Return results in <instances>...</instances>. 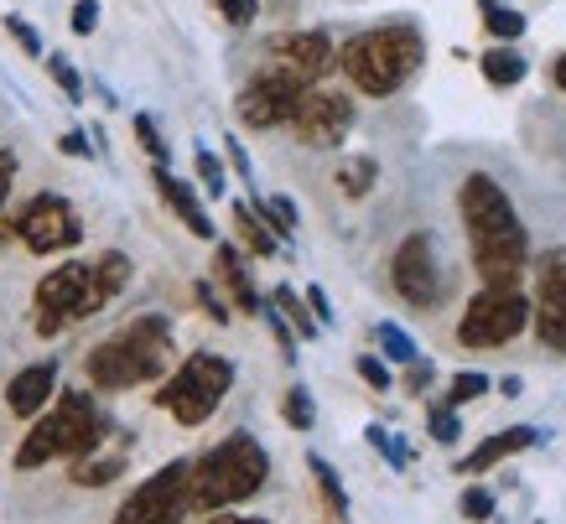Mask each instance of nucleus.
Returning a JSON list of instances; mask_svg holds the SVG:
<instances>
[{"instance_id":"nucleus-1","label":"nucleus","mask_w":566,"mask_h":524,"mask_svg":"<svg viewBox=\"0 0 566 524\" xmlns=\"http://www.w3.org/2000/svg\"><path fill=\"white\" fill-rule=\"evenodd\" d=\"M458 208H463L468 250H473L483 286L520 291V275L531 265V239H525L515 203L504 198V187L489 171H468L463 187H458Z\"/></svg>"},{"instance_id":"nucleus-2","label":"nucleus","mask_w":566,"mask_h":524,"mask_svg":"<svg viewBox=\"0 0 566 524\" xmlns=\"http://www.w3.org/2000/svg\"><path fill=\"white\" fill-rule=\"evenodd\" d=\"M130 254L120 250H104L94 260H69V265H52L32 291V327L36 338H57V333H69L73 322H88L94 312L115 302L125 286H130Z\"/></svg>"},{"instance_id":"nucleus-3","label":"nucleus","mask_w":566,"mask_h":524,"mask_svg":"<svg viewBox=\"0 0 566 524\" xmlns=\"http://www.w3.org/2000/svg\"><path fill=\"white\" fill-rule=\"evenodd\" d=\"M167 364H172V322L161 312H146V317L115 327L109 338H99L84 358V374L94 389H140L167 379Z\"/></svg>"},{"instance_id":"nucleus-4","label":"nucleus","mask_w":566,"mask_h":524,"mask_svg":"<svg viewBox=\"0 0 566 524\" xmlns=\"http://www.w3.org/2000/svg\"><path fill=\"white\" fill-rule=\"evenodd\" d=\"M427 63V36L411 21H390V27H369V32L348 36L338 48V69L348 73V84L369 94V99H390L411 84Z\"/></svg>"},{"instance_id":"nucleus-5","label":"nucleus","mask_w":566,"mask_h":524,"mask_svg":"<svg viewBox=\"0 0 566 524\" xmlns=\"http://www.w3.org/2000/svg\"><path fill=\"white\" fill-rule=\"evenodd\" d=\"M265 478H271V452L250 431H229L192 462L188 514H223L229 504H244L250 493L265 489Z\"/></svg>"},{"instance_id":"nucleus-6","label":"nucleus","mask_w":566,"mask_h":524,"mask_svg":"<svg viewBox=\"0 0 566 524\" xmlns=\"http://www.w3.org/2000/svg\"><path fill=\"white\" fill-rule=\"evenodd\" d=\"M99 441H104V416H99V406H94V395H88V389H57V400H52L32 421V431L21 437L17 468L32 473V468H48L57 457L78 462V457H88Z\"/></svg>"},{"instance_id":"nucleus-7","label":"nucleus","mask_w":566,"mask_h":524,"mask_svg":"<svg viewBox=\"0 0 566 524\" xmlns=\"http://www.w3.org/2000/svg\"><path fill=\"white\" fill-rule=\"evenodd\" d=\"M229 389H234V364H229L223 354L198 348V354H188L172 374H167V379H161L156 406L167 410L172 421H182V426H203L208 416L223 406V395H229Z\"/></svg>"},{"instance_id":"nucleus-8","label":"nucleus","mask_w":566,"mask_h":524,"mask_svg":"<svg viewBox=\"0 0 566 524\" xmlns=\"http://www.w3.org/2000/svg\"><path fill=\"white\" fill-rule=\"evenodd\" d=\"M535 317V302H525L520 291L483 286L458 317V343L463 348H504L510 338H520Z\"/></svg>"},{"instance_id":"nucleus-9","label":"nucleus","mask_w":566,"mask_h":524,"mask_svg":"<svg viewBox=\"0 0 566 524\" xmlns=\"http://www.w3.org/2000/svg\"><path fill=\"white\" fill-rule=\"evenodd\" d=\"M188 478H192V462H182V457L167 462V468H156V473L115 509L109 524H182V514H188Z\"/></svg>"},{"instance_id":"nucleus-10","label":"nucleus","mask_w":566,"mask_h":524,"mask_svg":"<svg viewBox=\"0 0 566 524\" xmlns=\"http://www.w3.org/2000/svg\"><path fill=\"white\" fill-rule=\"evenodd\" d=\"M302 99H307V84L296 73L265 69L240 88L234 109H240V125H250V130H275V125H292Z\"/></svg>"},{"instance_id":"nucleus-11","label":"nucleus","mask_w":566,"mask_h":524,"mask_svg":"<svg viewBox=\"0 0 566 524\" xmlns=\"http://www.w3.org/2000/svg\"><path fill=\"white\" fill-rule=\"evenodd\" d=\"M17 229L32 254H63L84 244V219H78V208L63 192H36L32 203L17 213Z\"/></svg>"},{"instance_id":"nucleus-12","label":"nucleus","mask_w":566,"mask_h":524,"mask_svg":"<svg viewBox=\"0 0 566 524\" xmlns=\"http://www.w3.org/2000/svg\"><path fill=\"white\" fill-rule=\"evenodd\" d=\"M390 281L400 291V302H411L416 312H437L447 296L442 265H437V244L431 234H406L400 250L390 254Z\"/></svg>"},{"instance_id":"nucleus-13","label":"nucleus","mask_w":566,"mask_h":524,"mask_svg":"<svg viewBox=\"0 0 566 524\" xmlns=\"http://www.w3.org/2000/svg\"><path fill=\"white\" fill-rule=\"evenodd\" d=\"M535 338L566 354V250H546L535 260Z\"/></svg>"},{"instance_id":"nucleus-14","label":"nucleus","mask_w":566,"mask_h":524,"mask_svg":"<svg viewBox=\"0 0 566 524\" xmlns=\"http://www.w3.org/2000/svg\"><path fill=\"white\" fill-rule=\"evenodd\" d=\"M292 130L302 146L327 151V146H338V140L354 130V99H348V94H333V88H307V99L296 109Z\"/></svg>"},{"instance_id":"nucleus-15","label":"nucleus","mask_w":566,"mask_h":524,"mask_svg":"<svg viewBox=\"0 0 566 524\" xmlns=\"http://www.w3.org/2000/svg\"><path fill=\"white\" fill-rule=\"evenodd\" d=\"M271 57H275V69L296 73L307 88L323 84L327 73L338 69V48H333V36L327 32H286V36H275Z\"/></svg>"},{"instance_id":"nucleus-16","label":"nucleus","mask_w":566,"mask_h":524,"mask_svg":"<svg viewBox=\"0 0 566 524\" xmlns=\"http://www.w3.org/2000/svg\"><path fill=\"white\" fill-rule=\"evenodd\" d=\"M541 441H546V431H541V426H510V431H494V437H483L479 447L458 462V473L479 478V473H489V468H499V462H510V457L541 447Z\"/></svg>"},{"instance_id":"nucleus-17","label":"nucleus","mask_w":566,"mask_h":524,"mask_svg":"<svg viewBox=\"0 0 566 524\" xmlns=\"http://www.w3.org/2000/svg\"><path fill=\"white\" fill-rule=\"evenodd\" d=\"M57 400V364H27V369L6 385V410L11 416H21V421H36L42 410Z\"/></svg>"},{"instance_id":"nucleus-18","label":"nucleus","mask_w":566,"mask_h":524,"mask_svg":"<svg viewBox=\"0 0 566 524\" xmlns=\"http://www.w3.org/2000/svg\"><path fill=\"white\" fill-rule=\"evenodd\" d=\"M151 182H156V192H161V203L172 208L177 219L188 223V234L192 239H213V219H208V208L198 203V192H192V182H182L172 167H156L151 171Z\"/></svg>"},{"instance_id":"nucleus-19","label":"nucleus","mask_w":566,"mask_h":524,"mask_svg":"<svg viewBox=\"0 0 566 524\" xmlns=\"http://www.w3.org/2000/svg\"><path fill=\"white\" fill-rule=\"evenodd\" d=\"M213 275H219V286L229 291V302L240 306V312H250V317H260V312H265V302H271V296H260V291H255L250 265H244V250L219 244V250H213Z\"/></svg>"},{"instance_id":"nucleus-20","label":"nucleus","mask_w":566,"mask_h":524,"mask_svg":"<svg viewBox=\"0 0 566 524\" xmlns=\"http://www.w3.org/2000/svg\"><path fill=\"white\" fill-rule=\"evenodd\" d=\"M479 69H483V78H489L494 88H515L520 78L531 73V63L515 52V42H494V48L479 57Z\"/></svg>"},{"instance_id":"nucleus-21","label":"nucleus","mask_w":566,"mask_h":524,"mask_svg":"<svg viewBox=\"0 0 566 524\" xmlns=\"http://www.w3.org/2000/svg\"><path fill=\"white\" fill-rule=\"evenodd\" d=\"M229 219H234V229H240V244H244L250 254L271 260V254L281 250V239H275L271 229H265V219H260V213H255L250 203H234V213H229Z\"/></svg>"},{"instance_id":"nucleus-22","label":"nucleus","mask_w":566,"mask_h":524,"mask_svg":"<svg viewBox=\"0 0 566 524\" xmlns=\"http://www.w3.org/2000/svg\"><path fill=\"white\" fill-rule=\"evenodd\" d=\"M333 182H338V192H344V198H369V192H375V182H379V161H375V156H348V161H338Z\"/></svg>"},{"instance_id":"nucleus-23","label":"nucleus","mask_w":566,"mask_h":524,"mask_svg":"<svg viewBox=\"0 0 566 524\" xmlns=\"http://www.w3.org/2000/svg\"><path fill=\"white\" fill-rule=\"evenodd\" d=\"M307 473H312V483H317V493H323L327 514H333V520H348V489H344V478L333 473V462L312 452L307 457Z\"/></svg>"},{"instance_id":"nucleus-24","label":"nucleus","mask_w":566,"mask_h":524,"mask_svg":"<svg viewBox=\"0 0 566 524\" xmlns=\"http://www.w3.org/2000/svg\"><path fill=\"white\" fill-rule=\"evenodd\" d=\"M375 343H379V358H385V364H406V369H411L416 358H421L416 338L400 322H375Z\"/></svg>"},{"instance_id":"nucleus-25","label":"nucleus","mask_w":566,"mask_h":524,"mask_svg":"<svg viewBox=\"0 0 566 524\" xmlns=\"http://www.w3.org/2000/svg\"><path fill=\"white\" fill-rule=\"evenodd\" d=\"M271 302L281 306V317H286V322L296 327V338H317V333H323V322H317V312L307 306V296H296L292 286H275V291H271Z\"/></svg>"},{"instance_id":"nucleus-26","label":"nucleus","mask_w":566,"mask_h":524,"mask_svg":"<svg viewBox=\"0 0 566 524\" xmlns=\"http://www.w3.org/2000/svg\"><path fill=\"white\" fill-rule=\"evenodd\" d=\"M125 473V457L120 452H109V457H78V462H73V483H78V489H104V483H115V478Z\"/></svg>"},{"instance_id":"nucleus-27","label":"nucleus","mask_w":566,"mask_h":524,"mask_svg":"<svg viewBox=\"0 0 566 524\" xmlns=\"http://www.w3.org/2000/svg\"><path fill=\"white\" fill-rule=\"evenodd\" d=\"M250 208L265 219V229H271L281 244L296 234V203H292V198H265V192H255V198H250Z\"/></svg>"},{"instance_id":"nucleus-28","label":"nucleus","mask_w":566,"mask_h":524,"mask_svg":"<svg viewBox=\"0 0 566 524\" xmlns=\"http://www.w3.org/2000/svg\"><path fill=\"white\" fill-rule=\"evenodd\" d=\"M483 32L494 36V42H520V36H525V17H520L515 6L489 0V6H483Z\"/></svg>"},{"instance_id":"nucleus-29","label":"nucleus","mask_w":566,"mask_h":524,"mask_svg":"<svg viewBox=\"0 0 566 524\" xmlns=\"http://www.w3.org/2000/svg\"><path fill=\"white\" fill-rule=\"evenodd\" d=\"M281 416H286V426H292V431H312V426H317V400H312V389L307 385H292V389H286Z\"/></svg>"},{"instance_id":"nucleus-30","label":"nucleus","mask_w":566,"mask_h":524,"mask_svg":"<svg viewBox=\"0 0 566 524\" xmlns=\"http://www.w3.org/2000/svg\"><path fill=\"white\" fill-rule=\"evenodd\" d=\"M42 63H48L52 84L63 88V99H69V104H84V99H88V88H84V73L73 69L69 57H63V52H48V57H42Z\"/></svg>"},{"instance_id":"nucleus-31","label":"nucleus","mask_w":566,"mask_h":524,"mask_svg":"<svg viewBox=\"0 0 566 524\" xmlns=\"http://www.w3.org/2000/svg\"><path fill=\"white\" fill-rule=\"evenodd\" d=\"M427 431H431V441H442V447H452V441L463 437L458 406H447V400H431V406H427Z\"/></svg>"},{"instance_id":"nucleus-32","label":"nucleus","mask_w":566,"mask_h":524,"mask_svg":"<svg viewBox=\"0 0 566 524\" xmlns=\"http://www.w3.org/2000/svg\"><path fill=\"white\" fill-rule=\"evenodd\" d=\"M364 441H369V447H375V452L390 462L395 473H406V468H411V452H406V441H395L385 426H364Z\"/></svg>"},{"instance_id":"nucleus-33","label":"nucleus","mask_w":566,"mask_h":524,"mask_svg":"<svg viewBox=\"0 0 566 524\" xmlns=\"http://www.w3.org/2000/svg\"><path fill=\"white\" fill-rule=\"evenodd\" d=\"M192 171H198V182H203V192H213V198H223V187H229V171H223V161L208 146H198L192 151Z\"/></svg>"},{"instance_id":"nucleus-34","label":"nucleus","mask_w":566,"mask_h":524,"mask_svg":"<svg viewBox=\"0 0 566 524\" xmlns=\"http://www.w3.org/2000/svg\"><path fill=\"white\" fill-rule=\"evenodd\" d=\"M479 395H489V374L479 369H468V374H452V389H447V406H473Z\"/></svg>"},{"instance_id":"nucleus-35","label":"nucleus","mask_w":566,"mask_h":524,"mask_svg":"<svg viewBox=\"0 0 566 524\" xmlns=\"http://www.w3.org/2000/svg\"><path fill=\"white\" fill-rule=\"evenodd\" d=\"M130 130H136L140 151L151 156L156 167H167V156H172V146H167V140H161V130H156V119H151V115H136V119H130Z\"/></svg>"},{"instance_id":"nucleus-36","label":"nucleus","mask_w":566,"mask_h":524,"mask_svg":"<svg viewBox=\"0 0 566 524\" xmlns=\"http://www.w3.org/2000/svg\"><path fill=\"white\" fill-rule=\"evenodd\" d=\"M494 504H499V499H494L489 489H483V483H468L463 499H458L463 520H473V524H489V520H494Z\"/></svg>"},{"instance_id":"nucleus-37","label":"nucleus","mask_w":566,"mask_h":524,"mask_svg":"<svg viewBox=\"0 0 566 524\" xmlns=\"http://www.w3.org/2000/svg\"><path fill=\"white\" fill-rule=\"evenodd\" d=\"M6 32L17 36V48L27 52V57H36V63L48 57V48H42V36H36V27H32L27 17H17V11H6Z\"/></svg>"},{"instance_id":"nucleus-38","label":"nucleus","mask_w":566,"mask_h":524,"mask_svg":"<svg viewBox=\"0 0 566 524\" xmlns=\"http://www.w3.org/2000/svg\"><path fill=\"white\" fill-rule=\"evenodd\" d=\"M354 369H359V379H364L369 389H395L390 364H385L379 354H359V358H354Z\"/></svg>"},{"instance_id":"nucleus-39","label":"nucleus","mask_w":566,"mask_h":524,"mask_svg":"<svg viewBox=\"0 0 566 524\" xmlns=\"http://www.w3.org/2000/svg\"><path fill=\"white\" fill-rule=\"evenodd\" d=\"M219 17L229 21V27H250V21L260 17V0H219Z\"/></svg>"},{"instance_id":"nucleus-40","label":"nucleus","mask_w":566,"mask_h":524,"mask_svg":"<svg viewBox=\"0 0 566 524\" xmlns=\"http://www.w3.org/2000/svg\"><path fill=\"white\" fill-rule=\"evenodd\" d=\"M192 296H198V306H203V312H208L213 322H219V327L229 322V306H223V296H219L213 286H208V281H198V286H192Z\"/></svg>"},{"instance_id":"nucleus-41","label":"nucleus","mask_w":566,"mask_h":524,"mask_svg":"<svg viewBox=\"0 0 566 524\" xmlns=\"http://www.w3.org/2000/svg\"><path fill=\"white\" fill-rule=\"evenodd\" d=\"M78 36H88L99 27V0H73V21H69Z\"/></svg>"},{"instance_id":"nucleus-42","label":"nucleus","mask_w":566,"mask_h":524,"mask_svg":"<svg viewBox=\"0 0 566 524\" xmlns=\"http://www.w3.org/2000/svg\"><path fill=\"white\" fill-rule=\"evenodd\" d=\"M431 379H437V364H431V358H416L411 369H406V389H411V395H427Z\"/></svg>"},{"instance_id":"nucleus-43","label":"nucleus","mask_w":566,"mask_h":524,"mask_svg":"<svg viewBox=\"0 0 566 524\" xmlns=\"http://www.w3.org/2000/svg\"><path fill=\"white\" fill-rule=\"evenodd\" d=\"M17 171H21L17 151H11V146H0V208H6V198H11V187H17Z\"/></svg>"},{"instance_id":"nucleus-44","label":"nucleus","mask_w":566,"mask_h":524,"mask_svg":"<svg viewBox=\"0 0 566 524\" xmlns=\"http://www.w3.org/2000/svg\"><path fill=\"white\" fill-rule=\"evenodd\" d=\"M223 156H229V167L240 171L244 182H250V177H255V167H250V156H244V146H240V140H234V136L223 140ZM250 187H255V182H250Z\"/></svg>"},{"instance_id":"nucleus-45","label":"nucleus","mask_w":566,"mask_h":524,"mask_svg":"<svg viewBox=\"0 0 566 524\" xmlns=\"http://www.w3.org/2000/svg\"><path fill=\"white\" fill-rule=\"evenodd\" d=\"M57 151H63V156H88L94 146H88L84 130H63V136H57Z\"/></svg>"},{"instance_id":"nucleus-46","label":"nucleus","mask_w":566,"mask_h":524,"mask_svg":"<svg viewBox=\"0 0 566 524\" xmlns=\"http://www.w3.org/2000/svg\"><path fill=\"white\" fill-rule=\"evenodd\" d=\"M307 306L317 312V322H323V327H333V306H327V291L323 286H307Z\"/></svg>"},{"instance_id":"nucleus-47","label":"nucleus","mask_w":566,"mask_h":524,"mask_svg":"<svg viewBox=\"0 0 566 524\" xmlns=\"http://www.w3.org/2000/svg\"><path fill=\"white\" fill-rule=\"evenodd\" d=\"M198 524H271V520H255V514H208Z\"/></svg>"},{"instance_id":"nucleus-48","label":"nucleus","mask_w":566,"mask_h":524,"mask_svg":"<svg viewBox=\"0 0 566 524\" xmlns=\"http://www.w3.org/2000/svg\"><path fill=\"white\" fill-rule=\"evenodd\" d=\"M551 78H556V88H562V94H566V52H562V57H556V63H551Z\"/></svg>"},{"instance_id":"nucleus-49","label":"nucleus","mask_w":566,"mask_h":524,"mask_svg":"<svg viewBox=\"0 0 566 524\" xmlns=\"http://www.w3.org/2000/svg\"><path fill=\"white\" fill-rule=\"evenodd\" d=\"M499 389H504V400H515V395H525V385H520L515 374H510V379H499Z\"/></svg>"},{"instance_id":"nucleus-50","label":"nucleus","mask_w":566,"mask_h":524,"mask_svg":"<svg viewBox=\"0 0 566 524\" xmlns=\"http://www.w3.org/2000/svg\"><path fill=\"white\" fill-rule=\"evenodd\" d=\"M479 6H489V0H479Z\"/></svg>"}]
</instances>
